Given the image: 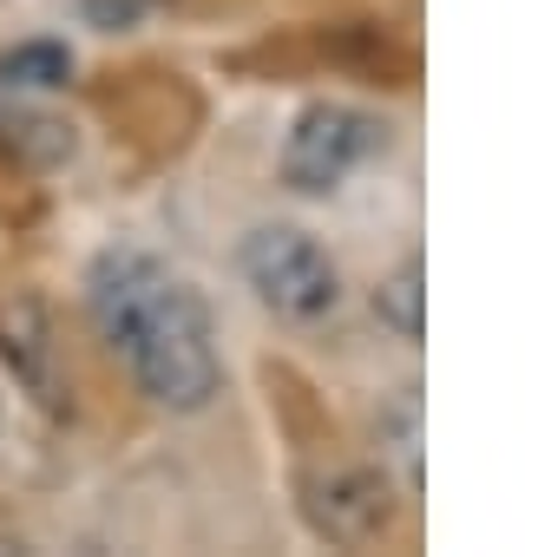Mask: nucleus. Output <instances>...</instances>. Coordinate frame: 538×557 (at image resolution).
Here are the masks:
<instances>
[{
  "label": "nucleus",
  "instance_id": "nucleus-6",
  "mask_svg": "<svg viewBox=\"0 0 538 557\" xmlns=\"http://www.w3.org/2000/svg\"><path fill=\"white\" fill-rule=\"evenodd\" d=\"M420 296H427V269H420V256H407L394 275H388V283L375 289V315L401 335V342H420Z\"/></svg>",
  "mask_w": 538,
  "mask_h": 557
},
{
  "label": "nucleus",
  "instance_id": "nucleus-1",
  "mask_svg": "<svg viewBox=\"0 0 538 557\" xmlns=\"http://www.w3.org/2000/svg\"><path fill=\"white\" fill-rule=\"evenodd\" d=\"M86 309L93 329L106 335V348L132 368V381L171 407V413H197L217 400L223 387V361H217V329L204 296L171 275L158 256L145 249H106L86 269Z\"/></svg>",
  "mask_w": 538,
  "mask_h": 557
},
{
  "label": "nucleus",
  "instance_id": "nucleus-2",
  "mask_svg": "<svg viewBox=\"0 0 538 557\" xmlns=\"http://www.w3.org/2000/svg\"><path fill=\"white\" fill-rule=\"evenodd\" d=\"M243 283L283 322H322L342 302V275H335L329 249L290 223H262L243 236Z\"/></svg>",
  "mask_w": 538,
  "mask_h": 557
},
{
  "label": "nucleus",
  "instance_id": "nucleus-4",
  "mask_svg": "<svg viewBox=\"0 0 538 557\" xmlns=\"http://www.w3.org/2000/svg\"><path fill=\"white\" fill-rule=\"evenodd\" d=\"M303 511L329 544H375L394 524V492L368 466H335V472L303 479Z\"/></svg>",
  "mask_w": 538,
  "mask_h": 557
},
{
  "label": "nucleus",
  "instance_id": "nucleus-3",
  "mask_svg": "<svg viewBox=\"0 0 538 557\" xmlns=\"http://www.w3.org/2000/svg\"><path fill=\"white\" fill-rule=\"evenodd\" d=\"M388 145V125L355 112V106H309L296 125H290V145H283V184L303 190V197H329L349 184L355 164H368L375 151Z\"/></svg>",
  "mask_w": 538,
  "mask_h": 557
},
{
  "label": "nucleus",
  "instance_id": "nucleus-7",
  "mask_svg": "<svg viewBox=\"0 0 538 557\" xmlns=\"http://www.w3.org/2000/svg\"><path fill=\"white\" fill-rule=\"evenodd\" d=\"M66 73H73V53L53 40H27L0 60V86L8 92H53V86H66Z\"/></svg>",
  "mask_w": 538,
  "mask_h": 557
},
{
  "label": "nucleus",
  "instance_id": "nucleus-5",
  "mask_svg": "<svg viewBox=\"0 0 538 557\" xmlns=\"http://www.w3.org/2000/svg\"><path fill=\"white\" fill-rule=\"evenodd\" d=\"M375 426H381V453L401 466L407 492H420V479H427V466H420V387H401Z\"/></svg>",
  "mask_w": 538,
  "mask_h": 557
}]
</instances>
